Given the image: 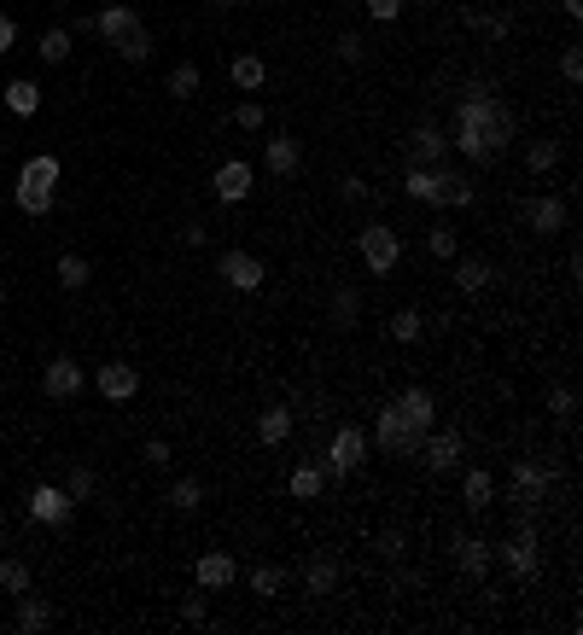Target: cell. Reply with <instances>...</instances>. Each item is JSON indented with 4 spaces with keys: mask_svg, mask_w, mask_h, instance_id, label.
<instances>
[{
    "mask_svg": "<svg viewBox=\"0 0 583 635\" xmlns=\"http://www.w3.org/2000/svg\"><path fill=\"white\" fill-rule=\"evenodd\" d=\"M12 41H18V24H12V18H6V12H0V59H6V53H12Z\"/></svg>",
    "mask_w": 583,
    "mask_h": 635,
    "instance_id": "52",
    "label": "cell"
},
{
    "mask_svg": "<svg viewBox=\"0 0 583 635\" xmlns=\"http://www.w3.org/2000/svg\"><path fill=\"white\" fill-rule=\"evenodd\" d=\"M560 76H566L572 88L583 82V53H578V47H566V53H560Z\"/></svg>",
    "mask_w": 583,
    "mask_h": 635,
    "instance_id": "48",
    "label": "cell"
},
{
    "mask_svg": "<svg viewBox=\"0 0 583 635\" xmlns=\"http://www.w3.org/2000/svg\"><path fill=\"white\" fill-rule=\"evenodd\" d=\"M199 502H205V484H199V478H175L170 484V507L175 513H199Z\"/></svg>",
    "mask_w": 583,
    "mask_h": 635,
    "instance_id": "32",
    "label": "cell"
},
{
    "mask_svg": "<svg viewBox=\"0 0 583 635\" xmlns=\"http://www.w3.org/2000/svg\"><path fill=\"white\" fill-rule=\"evenodd\" d=\"M94 385H100L105 402H129V397L140 391V373L129 368V362H105V368L94 373Z\"/></svg>",
    "mask_w": 583,
    "mask_h": 635,
    "instance_id": "19",
    "label": "cell"
},
{
    "mask_svg": "<svg viewBox=\"0 0 583 635\" xmlns=\"http://www.w3.org/2000/svg\"><path fill=\"white\" fill-rule=\"evenodd\" d=\"M216 280H222V286H234V292H257V286L269 280V268H263V257H257V251H222Z\"/></svg>",
    "mask_w": 583,
    "mask_h": 635,
    "instance_id": "9",
    "label": "cell"
},
{
    "mask_svg": "<svg viewBox=\"0 0 583 635\" xmlns=\"http://www.w3.org/2000/svg\"><path fill=\"white\" fill-rule=\"evenodd\" d=\"M0 624H6V606H0Z\"/></svg>",
    "mask_w": 583,
    "mask_h": 635,
    "instance_id": "55",
    "label": "cell"
},
{
    "mask_svg": "<svg viewBox=\"0 0 583 635\" xmlns=\"http://www.w3.org/2000/svg\"><path fill=\"white\" fill-rule=\"evenodd\" d=\"M210 6H240V0H210Z\"/></svg>",
    "mask_w": 583,
    "mask_h": 635,
    "instance_id": "54",
    "label": "cell"
},
{
    "mask_svg": "<svg viewBox=\"0 0 583 635\" xmlns=\"http://www.w3.org/2000/svg\"><path fill=\"white\" fill-rule=\"evenodd\" d=\"M549 414L554 420H578V391L572 385H549Z\"/></svg>",
    "mask_w": 583,
    "mask_h": 635,
    "instance_id": "38",
    "label": "cell"
},
{
    "mask_svg": "<svg viewBox=\"0 0 583 635\" xmlns=\"http://www.w3.org/2000/svg\"><path fill=\"white\" fill-rule=\"evenodd\" d=\"M286 490H292L298 502H321V496H327V467H315V461H304V467H292V478H286Z\"/></svg>",
    "mask_w": 583,
    "mask_h": 635,
    "instance_id": "24",
    "label": "cell"
},
{
    "mask_svg": "<svg viewBox=\"0 0 583 635\" xmlns=\"http://www.w3.org/2000/svg\"><path fill=\"white\" fill-rule=\"evenodd\" d=\"M420 333H426L420 309H397V315H391V338H397V344H420Z\"/></svg>",
    "mask_w": 583,
    "mask_h": 635,
    "instance_id": "35",
    "label": "cell"
},
{
    "mask_svg": "<svg viewBox=\"0 0 583 635\" xmlns=\"http://www.w3.org/2000/svg\"><path fill=\"white\" fill-rule=\"evenodd\" d=\"M496 548V560L508 566V577H519V583H531L537 571H543V542H537V525L531 519H514V531L502 536V542H490Z\"/></svg>",
    "mask_w": 583,
    "mask_h": 635,
    "instance_id": "4",
    "label": "cell"
},
{
    "mask_svg": "<svg viewBox=\"0 0 583 635\" xmlns=\"http://www.w3.org/2000/svg\"><path fill=\"white\" fill-rule=\"evenodd\" d=\"M449 554H455V566H461V577H484V571L496 566V548H490L484 536H473V531H455V542H449Z\"/></svg>",
    "mask_w": 583,
    "mask_h": 635,
    "instance_id": "13",
    "label": "cell"
},
{
    "mask_svg": "<svg viewBox=\"0 0 583 635\" xmlns=\"http://www.w3.org/2000/svg\"><path fill=\"white\" fill-rule=\"evenodd\" d=\"M549 484H554V467H543V461H514L508 467V507H514V519H531L537 507L549 502Z\"/></svg>",
    "mask_w": 583,
    "mask_h": 635,
    "instance_id": "3",
    "label": "cell"
},
{
    "mask_svg": "<svg viewBox=\"0 0 583 635\" xmlns=\"http://www.w3.org/2000/svg\"><path fill=\"white\" fill-rule=\"evenodd\" d=\"M117 53H123L129 65H146V59H152V35H146V30L123 35V41H117Z\"/></svg>",
    "mask_w": 583,
    "mask_h": 635,
    "instance_id": "41",
    "label": "cell"
},
{
    "mask_svg": "<svg viewBox=\"0 0 583 635\" xmlns=\"http://www.w3.org/2000/svg\"><path fill=\"white\" fill-rule=\"evenodd\" d=\"M403 187H409L414 204H438V193H444V164H409V175H403Z\"/></svg>",
    "mask_w": 583,
    "mask_h": 635,
    "instance_id": "22",
    "label": "cell"
},
{
    "mask_svg": "<svg viewBox=\"0 0 583 635\" xmlns=\"http://www.w3.org/2000/svg\"><path fill=\"white\" fill-rule=\"evenodd\" d=\"M41 391H47V397H76V391H82V362H76V356H53V362H47V368H41Z\"/></svg>",
    "mask_w": 583,
    "mask_h": 635,
    "instance_id": "15",
    "label": "cell"
},
{
    "mask_svg": "<svg viewBox=\"0 0 583 635\" xmlns=\"http://www.w3.org/2000/svg\"><path fill=\"white\" fill-rule=\"evenodd\" d=\"M12 624H18L24 635H41L47 624H53V606L41 601V595H30V589H24V595H18V612H12Z\"/></svg>",
    "mask_w": 583,
    "mask_h": 635,
    "instance_id": "25",
    "label": "cell"
},
{
    "mask_svg": "<svg viewBox=\"0 0 583 635\" xmlns=\"http://www.w3.org/2000/svg\"><path fill=\"white\" fill-rule=\"evenodd\" d=\"M245 583H251V595H263V601H269V595L286 589V571H280V566H251V571H245Z\"/></svg>",
    "mask_w": 583,
    "mask_h": 635,
    "instance_id": "34",
    "label": "cell"
},
{
    "mask_svg": "<svg viewBox=\"0 0 583 635\" xmlns=\"http://www.w3.org/2000/svg\"><path fill=\"white\" fill-rule=\"evenodd\" d=\"M53 274H59V286H65V292H82L94 268H88V257H76V251H65V257L53 263Z\"/></svg>",
    "mask_w": 583,
    "mask_h": 635,
    "instance_id": "31",
    "label": "cell"
},
{
    "mask_svg": "<svg viewBox=\"0 0 583 635\" xmlns=\"http://www.w3.org/2000/svg\"><path fill=\"white\" fill-rule=\"evenodd\" d=\"M251 187H257V169L245 164V158H228V164L210 175V193H216V204H245V199H251Z\"/></svg>",
    "mask_w": 583,
    "mask_h": 635,
    "instance_id": "11",
    "label": "cell"
},
{
    "mask_svg": "<svg viewBox=\"0 0 583 635\" xmlns=\"http://www.w3.org/2000/svg\"><path fill=\"white\" fill-rule=\"evenodd\" d=\"M0 589H6V595H24V589H30V566H24V560H0Z\"/></svg>",
    "mask_w": 583,
    "mask_h": 635,
    "instance_id": "39",
    "label": "cell"
},
{
    "mask_svg": "<svg viewBox=\"0 0 583 635\" xmlns=\"http://www.w3.org/2000/svg\"><path fill=\"white\" fill-rule=\"evenodd\" d=\"M263 164H269L275 181H292V175L304 169V152H298V140H292V134H269V140H263Z\"/></svg>",
    "mask_w": 583,
    "mask_h": 635,
    "instance_id": "14",
    "label": "cell"
},
{
    "mask_svg": "<svg viewBox=\"0 0 583 635\" xmlns=\"http://www.w3.org/2000/svg\"><path fill=\"white\" fill-rule=\"evenodd\" d=\"M53 187H59V158H53V152H35L30 164L18 169L12 199H18L24 216H47V210H53Z\"/></svg>",
    "mask_w": 583,
    "mask_h": 635,
    "instance_id": "2",
    "label": "cell"
},
{
    "mask_svg": "<svg viewBox=\"0 0 583 635\" xmlns=\"http://www.w3.org/2000/svg\"><path fill=\"white\" fill-rule=\"evenodd\" d=\"M356 251H362V268H368V274H391L397 257H403V239H397L391 222H368V228L356 234Z\"/></svg>",
    "mask_w": 583,
    "mask_h": 635,
    "instance_id": "7",
    "label": "cell"
},
{
    "mask_svg": "<svg viewBox=\"0 0 583 635\" xmlns=\"http://www.w3.org/2000/svg\"><path fill=\"white\" fill-rule=\"evenodd\" d=\"M508 140H514V111L496 100V94H484V88H467L461 100H455V152L467 158V164H496L502 152H508Z\"/></svg>",
    "mask_w": 583,
    "mask_h": 635,
    "instance_id": "1",
    "label": "cell"
},
{
    "mask_svg": "<svg viewBox=\"0 0 583 635\" xmlns=\"http://www.w3.org/2000/svg\"><path fill=\"white\" fill-rule=\"evenodd\" d=\"M391 408H397V414H403V420H409L420 437L438 426V402H432V391H426V385H409V391H397V397H391Z\"/></svg>",
    "mask_w": 583,
    "mask_h": 635,
    "instance_id": "12",
    "label": "cell"
},
{
    "mask_svg": "<svg viewBox=\"0 0 583 635\" xmlns=\"http://www.w3.org/2000/svg\"><path fill=\"white\" fill-rule=\"evenodd\" d=\"M170 94L175 100H193V94H199V65H175L170 70Z\"/></svg>",
    "mask_w": 583,
    "mask_h": 635,
    "instance_id": "42",
    "label": "cell"
},
{
    "mask_svg": "<svg viewBox=\"0 0 583 635\" xmlns=\"http://www.w3.org/2000/svg\"><path fill=\"white\" fill-rule=\"evenodd\" d=\"M368 6V18L374 24H391V18H403V0H362Z\"/></svg>",
    "mask_w": 583,
    "mask_h": 635,
    "instance_id": "47",
    "label": "cell"
},
{
    "mask_svg": "<svg viewBox=\"0 0 583 635\" xmlns=\"http://www.w3.org/2000/svg\"><path fill=\"white\" fill-rule=\"evenodd\" d=\"M65 496H70V502H88V496H94V472L76 467V472H70V484H65Z\"/></svg>",
    "mask_w": 583,
    "mask_h": 635,
    "instance_id": "45",
    "label": "cell"
},
{
    "mask_svg": "<svg viewBox=\"0 0 583 635\" xmlns=\"http://www.w3.org/2000/svg\"><path fill=\"white\" fill-rule=\"evenodd\" d=\"M449 158V134L444 129H432V123H414L409 129V164H444Z\"/></svg>",
    "mask_w": 583,
    "mask_h": 635,
    "instance_id": "17",
    "label": "cell"
},
{
    "mask_svg": "<svg viewBox=\"0 0 583 635\" xmlns=\"http://www.w3.org/2000/svg\"><path fill=\"white\" fill-rule=\"evenodd\" d=\"M339 193H344V199H350V204L374 199V187H368V181H362V175H344V181H339Z\"/></svg>",
    "mask_w": 583,
    "mask_h": 635,
    "instance_id": "49",
    "label": "cell"
},
{
    "mask_svg": "<svg viewBox=\"0 0 583 635\" xmlns=\"http://www.w3.org/2000/svg\"><path fill=\"white\" fill-rule=\"evenodd\" d=\"M228 82H234V88H240V94H257V88H263V82H269V65H263V59H257V53H240V59H234V65H228Z\"/></svg>",
    "mask_w": 583,
    "mask_h": 635,
    "instance_id": "26",
    "label": "cell"
},
{
    "mask_svg": "<svg viewBox=\"0 0 583 635\" xmlns=\"http://www.w3.org/2000/svg\"><path fill=\"white\" fill-rule=\"evenodd\" d=\"M0 496H6V484H0Z\"/></svg>",
    "mask_w": 583,
    "mask_h": 635,
    "instance_id": "57",
    "label": "cell"
},
{
    "mask_svg": "<svg viewBox=\"0 0 583 635\" xmlns=\"http://www.w3.org/2000/svg\"><path fill=\"white\" fill-rule=\"evenodd\" d=\"M234 129H245V134H263V129H269V111H263L257 100H240V105H234Z\"/></svg>",
    "mask_w": 583,
    "mask_h": 635,
    "instance_id": "37",
    "label": "cell"
},
{
    "mask_svg": "<svg viewBox=\"0 0 583 635\" xmlns=\"http://www.w3.org/2000/svg\"><path fill=\"white\" fill-rule=\"evenodd\" d=\"M379 554H385V560H397V554H403V531H385V536H379Z\"/></svg>",
    "mask_w": 583,
    "mask_h": 635,
    "instance_id": "51",
    "label": "cell"
},
{
    "mask_svg": "<svg viewBox=\"0 0 583 635\" xmlns=\"http://www.w3.org/2000/svg\"><path fill=\"white\" fill-rule=\"evenodd\" d=\"M414 461H420L426 472H455V467H461V432H449V426H432V432L420 437Z\"/></svg>",
    "mask_w": 583,
    "mask_h": 635,
    "instance_id": "8",
    "label": "cell"
},
{
    "mask_svg": "<svg viewBox=\"0 0 583 635\" xmlns=\"http://www.w3.org/2000/svg\"><path fill=\"white\" fill-rule=\"evenodd\" d=\"M286 437H292V408H263V420H257V443L280 449Z\"/></svg>",
    "mask_w": 583,
    "mask_h": 635,
    "instance_id": "28",
    "label": "cell"
},
{
    "mask_svg": "<svg viewBox=\"0 0 583 635\" xmlns=\"http://www.w3.org/2000/svg\"><path fill=\"white\" fill-rule=\"evenodd\" d=\"M321 467H327V478H356V472L368 467V432L362 426H339Z\"/></svg>",
    "mask_w": 583,
    "mask_h": 635,
    "instance_id": "6",
    "label": "cell"
},
{
    "mask_svg": "<svg viewBox=\"0 0 583 635\" xmlns=\"http://www.w3.org/2000/svg\"><path fill=\"white\" fill-rule=\"evenodd\" d=\"M35 53H41L47 65H65V59H70V30H65V24H59V30H47V35H41V47H35Z\"/></svg>",
    "mask_w": 583,
    "mask_h": 635,
    "instance_id": "36",
    "label": "cell"
},
{
    "mask_svg": "<svg viewBox=\"0 0 583 635\" xmlns=\"http://www.w3.org/2000/svg\"><path fill=\"white\" fill-rule=\"evenodd\" d=\"M426 251H432V257H444V263H455V228H444V222H438V228H426Z\"/></svg>",
    "mask_w": 583,
    "mask_h": 635,
    "instance_id": "43",
    "label": "cell"
},
{
    "mask_svg": "<svg viewBox=\"0 0 583 635\" xmlns=\"http://www.w3.org/2000/svg\"><path fill=\"white\" fill-rule=\"evenodd\" d=\"M140 455H146V467H170V443H164V437H152Z\"/></svg>",
    "mask_w": 583,
    "mask_h": 635,
    "instance_id": "50",
    "label": "cell"
},
{
    "mask_svg": "<svg viewBox=\"0 0 583 635\" xmlns=\"http://www.w3.org/2000/svg\"><path fill=\"white\" fill-rule=\"evenodd\" d=\"M193 577H199V589H205V595H216V589H228V583L240 577V560H234V554H222V548H210V554H199Z\"/></svg>",
    "mask_w": 583,
    "mask_h": 635,
    "instance_id": "16",
    "label": "cell"
},
{
    "mask_svg": "<svg viewBox=\"0 0 583 635\" xmlns=\"http://www.w3.org/2000/svg\"><path fill=\"white\" fill-rule=\"evenodd\" d=\"M525 222H531L537 234H566V199H560V193L531 199V204H525Z\"/></svg>",
    "mask_w": 583,
    "mask_h": 635,
    "instance_id": "20",
    "label": "cell"
},
{
    "mask_svg": "<svg viewBox=\"0 0 583 635\" xmlns=\"http://www.w3.org/2000/svg\"><path fill=\"white\" fill-rule=\"evenodd\" d=\"M560 12H566V18H583V0H560Z\"/></svg>",
    "mask_w": 583,
    "mask_h": 635,
    "instance_id": "53",
    "label": "cell"
},
{
    "mask_svg": "<svg viewBox=\"0 0 583 635\" xmlns=\"http://www.w3.org/2000/svg\"><path fill=\"white\" fill-rule=\"evenodd\" d=\"M473 199H479V187H473L467 175H455V169H444V193H438V204H449V210H467Z\"/></svg>",
    "mask_w": 583,
    "mask_h": 635,
    "instance_id": "30",
    "label": "cell"
},
{
    "mask_svg": "<svg viewBox=\"0 0 583 635\" xmlns=\"http://www.w3.org/2000/svg\"><path fill=\"white\" fill-rule=\"evenodd\" d=\"M0 303H6V286H0Z\"/></svg>",
    "mask_w": 583,
    "mask_h": 635,
    "instance_id": "56",
    "label": "cell"
},
{
    "mask_svg": "<svg viewBox=\"0 0 583 635\" xmlns=\"http://www.w3.org/2000/svg\"><path fill=\"white\" fill-rule=\"evenodd\" d=\"M6 111H12V117H35V111H41V88H35L30 76L6 82Z\"/></svg>",
    "mask_w": 583,
    "mask_h": 635,
    "instance_id": "27",
    "label": "cell"
},
{
    "mask_svg": "<svg viewBox=\"0 0 583 635\" xmlns=\"http://www.w3.org/2000/svg\"><path fill=\"white\" fill-rule=\"evenodd\" d=\"M554 164H560V140H531V146H525V169H531V175H549Z\"/></svg>",
    "mask_w": 583,
    "mask_h": 635,
    "instance_id": "33",
    "label": "cell"
},
{
    "mask_svg": "<svg viewBox=\"0 0 583 635\" xmlns=\"http://www.w3.org/2000/svg\"><path fill=\"white\" fill-rule=\"evenodd\" d=\"M181 618H187V624H205V618H210V601H205V589H193V595L181 601Z\"/></svg>",
    "mask_w": 583,
    "mask_h": 635,
    "instance_id": "46",
    "label": "cell"
},
{
    "mask_svg": "<svg viewBox=\"0 0 583 635\" xmlns=\"http://www.w3.org/2000/svg\"><path fill=\"white\" fill-rule=\"evenodd\" d=\"M82 30H88V35H100V41H111V47H117L123 35H135V30H140V12L129 6V0H111L105 12L82 18Z\"/></svg>",
    "mask_w": 583,
    "mask_h": 635,
    "instance_id": "10",
    "label": "cell"
},
{
    "mask_svg": "<svg viewBox=\"0 0 583 635\" xmlns=\"http://www.w3.org/2000/svg\"><path fill=\"white\" fill-rule=\"evenodd\" d=\"M368 449H385V455H397V461H414V449H420V432H414L409 420L385 402L374 414V437H368Z\"/></svg>",
    "mask_w": 583,
    "mask_h": 635,
    "instance_id": "5",
    "label": "cell"
},
{
    "mask_svg": "<svg viewBox=\"0 0 583 635\" xmlns=\"http://www.w3.org/2000/svg\"><path fill=\"white\" fill-rule=\"evenodd\" d=\"M455 286L473 298V292H484L490 286V263H479V257H455Z\"/></svg>",
    "mask_w": 583,
    "mask_h": 635,
    "instance_id": "29",
    "label": "cell"
},
{
    "mask_svg": "<svg viewBox=\"0 0 583 635\" xmlns=\"http://www.w3.org/2000/svg\"><path fill=\"white\" fill-rule=\"evenodd\" d=\"M339 59H344V65H362V59H368V41H362L356 30H344L339 35Z\"/></svg>",
    "mask_w": 583,
    "mask_h": 635,
    "instance_id": "44",
    "label": "cell"
},
{
    "mask_svg": "<svg viewBox=\"0 0 583 635\" xmlns=\"http://www.w3.org/2000/svg\"><path fill=\"white\" fill-rule=\"evenodd\" d=\"M327 309H333V327H350V321H356V309H362V298H356V292H350V286H339V292H333V303H327Z\"/></svg>",
    "mask_w": 583,
    "mask_h": 635,
    "instance_id": "40",
    "label": "cell"
},
{
    "mask_svg": "<svg viewBox=\"0 0 583 635\" xmlns=\"http://www.w3.org/2000/svg\"><path fill=\"white\" fill-rule=\"evenodd\" d=\"M339 560H333V554H315V560H309L304 566V589L309 595H315V601H327V595H333V589H339Z\"/></svg>",
    "mask_w": 583,
    "mask_h": 635,
    "instance_id": "23",
    "label": "cell"
},
{
    "mask_svg": "<svg viewBox=\"0 0 583 635\" xmlns=\"http://www.w3.org/2000/svg\"><path fill=\"white\" fill-rule=\"evenodd\" d=\"M30 519L35 525H65L70 519V496L59 484H35L30 490Z\"/></svg>",
    "mask_w": 583,
    "mask_h": 635,
    "instance_id": "18",
    "label": "cell"
},
{
    "mask_svg": "<svg viewBox=\"0 0 583 635\" xmlns=\"http://www.w3.org/2000/svg\"><path fill=\"white\" fill-rule=\"evenodd\" d=\"M461 502H467V513H490V502H496V478L484 467H467L461 472Z\"/></svg>",
    "mask_w": 583,
    "mask_h": 635,
    "instance_id": "21",
    "label": "cell"
}]
</instances>
